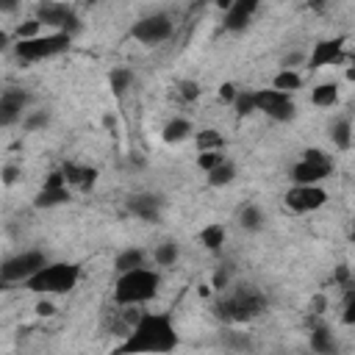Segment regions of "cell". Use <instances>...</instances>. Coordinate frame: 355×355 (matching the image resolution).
I'll list each match as a JSON object with an SVG mask.
<instances>
[{
    "mask_svg": "<svg viewBox=\"0 0 355 355\" xmlns=\"http://www.w3.org/2000/svg\"><path fill=\"white\" fill-rule=\"evenodd\" d=\"M178 261V244L175 242H164L156 247V264L159 266H172Z\"/></svg>",
    "mask_w": 355,
    "mask_h": 355,
    "instance_id": "obj_29",
    "label": "cell"
},
{
    "mask_svg": "<svg viewBox=\"0 0 355 355\" xmlns=\"http://www.w3.org/2000/svg\"><path fill=\"white\" fill-rule=\"evenodd\" d=\"M69 42H73V36H69V34L53 31V34H39V36H34V39H17L14 53H17L23 61H42V58L67 53V50H69Z\"/></svg>",
    "mask_w": 355,
    "mask_h": 355,
    "instance_id": "obj_5",
    "label": "cell"
},
{
    "mask_svg": "<svg viewBox=\"0 0 355 355\" xmlns=\"http://www.w3.org/2000/svg\"><path fill=\"white\" fill-rule=\"evenodd\" d=\"M300 61H303V56H300V53H292V56L283 58V69H292V67L300 64Z\"/></svg>",
    "mask_w": 355,
    "mask_h": 355,
    "instance_id": "obj_42",
    "label": "cell"
},
{
    "mask_svg": "<svg viewBox=\"0 0 355 355\" xmlns=\"http://www.w3.org/2000/svg\"><path fill=\"white\" fill-rule=\"evenodd\" d=\"M45 264H47L45 253L28 250V253H20V255L9 258L3 266H0V277H3L6 283H14V280H23V283H25V280H28L31 275H36Z\"/></svg>",
    "mask_w": 355,
    "mask_h": 355,
    "instance_id": "obj_8",
    "label": "cell"
},
{
    "mask_svg": "<svg viewBox=\"0 0 355 355\" xmlns=\"http://www.w3.org/2000/svg\"><path fill=\"white\" fill-rule=\"evenodd\" d=\"M200 84L197 81H181L178 84V95L186 100V103H194V100H200Z\"/></svg>",
    "mask_w": 355,
    "mask_h": 355,
    "instance_id": "obj_33",
    "label": "cell"
},
{
    "mask_svg": "<svg viewBox=\"0 0 355 355\" xmlns=\"http://www.w3.org/2000/svg\"><path fill=\"white\" fill-rule=\"evenodd\" d=\"M128 208H130L133 217L145 220V222H156L161 217V197H156V194H136V197L128 200Z\"/></svg>",
    "mask_w": 355,
    "mask_h": 355,
    "instance_id": "obj_13",
    "label": "cell"
},
{
    "mask_svg": "<svg viewBox=\"0 0 355 355\" xmlns=\"http://www.w3.org/2000/svg\"><path fill=\"white\" fill-rule=\"evenodd\" d=\"M258 3H261V0H236V6H242V9H244V12H250V14H255Z\"/></svg>",
    "mask_w": 355,
    "mask_h": 355,
    "instance_id": "obj_41",
    "label": "cell"
},
{
    "mask_svg": "<svg viewBox=\"0 0 355 355\" xmlns=\"http://www.w3.org/2000/svg\"><path fill=\"white\" fill-rule=\"evenodd\" d=\"M108 84H111V92L117 98H122L130 89V84H133V73H130V69H125V67H117V69H111Z\"/></svg>",
    "mask_w": 355,
    "mask_h": 355,
    "instance_id": "obj_23",
    "label": "cell"
},
{
    "mask_svg": "<svg viewBox=\"0 0 355 355\" xmlns=\"http://www.w3.org/2000/svg\"><path fill=\"white\" fill-rule=\"evenodd\" d=\"M225 225H220V222H211V225H205L203 231H200V242L205 244V250H211V253H217V250H222V244H225Z\"/></svg>",
    "mask_w": 355,
    "mask_h": 355,
    "instance_id": "obj_18",
    "label": "cell"
},
{
    "mask_svg": "<svg viewBox=\"0 0 355 355\" xmlns=\"http://www.w3.org/2000/svg\"><path fill=\"white\" fill-rule=\"evenodd\" d=\"M308 6H311L314 12H325V6H328V0H308Z\"/></svg>",
    "mask_w": 355,
    "mask_h": 355,
    "instance_id": "obj_45",
    "label": "cell"
},
{
    "mask_svg": "<svg viewBox=\"0 0 355 355\" xmlns=\"http://www.w3.org/2000/svg\"><path fill=\"white\" fill-rule=\"evenodd\" d=\"M200 3H214V0H200Z\"/></svg>",
    "mask_w": 355,
    "mask_h": 355,
    "instance_id": "obj_52",
    "label": "cell"
},
{
    "mask_svg": "<svg viewBox=\"0 0 355 355\" xmlns=\"http://www.w3.org/2000/svg\"><path fill=\"white\" fill-rule=\"evenodd\" d=\"M272 87L275 89H280V92H297L300 87H303V78L295 73V69H280V73L275 76V81H272Z\"/></svg>",
    "mask_w": 355,
    "mask_h": 355,
    "instance_id": "obj_24",
    "label": "cell"
},
{
    "mask_svg": "<svg viewBox=\"0 0 355 355\" xmlns=\"http://www.w3.org/2000/svg\"><path fill=\"white\" fill-rule=\"evenodd\" d=\"M352 242H355V231H352Z\"/></svg>",
    "mask_w": 355,
    "mask_h": 355,
    "instance_id": "obj_53",
    "label": "cell"
},
{
    "mask_svg": "<svg viewBox=\"0 0 355 355\" xmlns=\"http://www.w3.org/2000/svg\"><path fill=\"white\" fill-rule=\"evenodd\" d=\"M36 314L39 317H53L56 314V306L50 300H42V303H36Z\"/></svg>",
    "mask_w": 355,
    "mask_h": 355,
    "instance_id": "obj_39",
    "label": "cell"
},
{
    "mask_svg": "<svg viewBox=\"0 0 355 355\" xmlns=\"http://www.w3.org/2000/svg\"><path fill=\"white\" fill-rule=\"evenodd\" d=\"M330 139H333V145H336L339 150H347V148L352 145V139H355L350 119H336V122L330 125Z\"/></svg>",
    "mask_w": 355,
    "mask_h": 355,
    "instance_id": "obj_19",
    "label": "cell"
},
{
    "mask_svg": "<svg viewBox=\"0 0 355 355\" xmlns=\"http://www.w3.org/2000/svg\"><path fill=\"white\" fill-rule=\"evenodd\" d=\"M311 350H314V352H333V350H336L333 333H328V328H317V330L311 333Z\"/></svg>",
    "mask_w": 355,
    "mask_h": 355,
    "instance_id": "obj_28",
    "label": "cell"
},
{
    "mask_svg": "<svg viewBox=\"0 0 355 355\" xmlns=\"http://www.w3.org/2000/svg\"><path fill=\"white\" fill-rule=\"evenodd\" d=\"M14 34H17V39H34V36H39V34H42V23H39L36 17H31V20L20 23Z\"/></svg>",
    "mask_w": 355,
    "mask_h": 355,
    "instance_id": "obj_32",
    "label": "cell"
},
{
    "mask_svg": "<svg viewBox=\"0 0 355 355\" xmlns=\"http://www.w3.org/2000/svg\"><path fill=\"white\" fill-rule=\"evenodd\" d=\"M344 322H347V325H355V292H352L350 303H347V311H344Z\"/></svg>",
    "mask_w": 355,
    "mask_h": 355,
    "instance_id": "obj_40",
    "label": "cell"
},
{
    "mask_svg": "<svg viewBox=\"0 0 355 355\" xmlns=\"http://www.w3.org/2000/svg\"><path fill=\"white\" fill-rule=\"evenodd\" d=\"M303 159H308V161H317V164H330L328 153H322L319 148H308V150L303 153Z\"/></svg>",
    "mask_w": 355,
    "mask_h": 355,
    "instance_id": "obj_36",
    "label": "cell"
},
{
    "mask_svg": "<svg viewBox=\"0 0 355 355\" xmlns=\"http://www.w3.org/2000/svg\"><path fill=\"white\" fill-rule=\"evenodd\" d=\"M283 200L297 214H308V211H317L328 203V192L319 183H295Z\"/></svg>",
    "mask_w": 355,
    "mask_h": 355,
    "instance_id": "obj_9",
    "label": "cell"
},
{
    "mask_svg": "<svg viewBox=\"0 0 355 355\" xmlns=\"http://www.w3.org/2000/svg\"><path fill=\"white\" fill-rule=\"evenodd\" d=\"M47 122H50L47 111H36V114H28V117H25L23 128H25V130H39V128H45Z\"/></svg>",
    "mask_w": 355,
    "mask_h": 355,
    "instance_id": "obj_34",
    "label": "cell"
},
{
    "mask_svg": "<svg viewBox=\"0 0 355 355\" xmlns=\"http://www.w3.org/2000/svg\"><path fill=\"white\" fill-rule=\"evenodd\" d=\"M233 178H236V167H233L228 159H225L217 170H211V172H208V183H211V186H217V189H220V186L233 183Z\"/></svg>",
    "mask_w": 355,
    "mask_h": 355,
    "instance_id": "obj_25",
    "label": "cell"
},
{
    "mask_svg": "<svg viewBox=\"0 0 355 355\" xmlns=\"http://www.w3.org/2000/svg\"><path fill=\"white\" fill-rule=\"evenodd\" d=\"M103 122H106V128H114V125H117V119H114V117H106Z\"/></svg>",
    "mask_w": 355,
    "mask_h": 355,
    "instance_id": "obj_50",
    "label": "cell"
},
{
    "mask_svg": "<svg viewBox=\"0 0 355 355\" xmlns=\"http://www.w3.org/2000/svg\"><path fill=\"white\" fill-rule=\"evenodd\" d=\"M341 47H344V39H341V36L317 42V45H314V53H311V58H308V67H311V69H319V67H328V64L339 61V58H341Z\"/></svg>",
    "mask_w": 355,
    "mask_h": 355,
    "instance_id": "obj_12",
    "label": "cell"
},
{
    "mask_svg": "<svg viewBox=\"0 0 355 355\" xmlns=\"http://www.w3.org/2000/svg\"><path fill=\"white\" fill-rule=\"evenodd\" d=\"M36 20H39L42 25H50V28L64 31V34H69V36L81 31V20L76 17V12L69 9L67 3H61V0H45V3H39Z\"/></svg>",
    "mask_w": 355,
    "mask_h": 355,
    "instance_id": "obj_7",
    "label": "cell"
},
{
    "mask_svg": "<svg viewBox=\"0 0 355 355\" xmlns=\"http://www.w3.org/2000/svg\"><path fill=\"white\" fill-rule=\"evenodd\" d=\"M333 164H317V161H308V159H300L292 170V181L295 183H319L330 175Z\"/></svg>",
    "mask_w": 355,
    "mask_h": 355,
    "instance_id": "obj_14",
    "label": "cell"
},
{
    "mask_svg": "<svg viewBox=\"0 0 355 355\" xmlns=\"http://www.w3.org/2000/svg\"><path fill=\"white\" fill-rule=\"evenodd\" d=\"M136 266H145V253L136 250V247L119 253L117 261H114V269H117V272H130V269H136Z\"/></svg>",
    "mask_w": 355,
    "mask_h": 355,
    "instance_id": "obj_22",
    "label": "cell"
},
{
    "mask_svg": "<svg viewBox=\"0 0 355 355\" xmlns=\"http://www.w3.org/2000/svg\"><path fill=\"white\" fill-rule=\"evenodd\" d=\"M250 17H253L250 12H244L242 6H233L231 12H225V28L233 31V34H236V31H244V28L250 25Z\"/></svg>",
    "mask_w": 355,
    "mask_h": 355,
    "instance_id": "obj_27",
    "label": "cell"
},
{
    "mask_svg": "<svg viewBox=\"0 0 355 355\" xmlns=\"http://www.w3.org/2000/svg\"><path fill=\"white\" fill-rule=\"evenodd\" d=\"M347 81H350V84H355V64H352V67H347Z\"/></svg>",
    "mask_w": 355,
    "mask_h": 355,
    "instance_id": "obj_46",
    "label": "cell"
},
{
    "mask_svg": "<svg viewBox=\"0 0 355 355\" xmlns=\"http://www.w3.org/2000/svg\"><path fill=\"white\" fill-rule=\"evenodd\" d=\"M159 272L145 269V266H136L130 272H119L117 277V286H114V300L119 306H141L156 297L159 292Z\"/></svg>",
    "mask_w": 355,
    "mask_h": 355,
    "instance_id": "obj_2",
    "label": "cell"
},
{
    "mask_svg": "<svg viewBox=\"0 0 355 355\" xmlns=\"http://www.w3.org/2000/svg\"><path fill=\"white\" fill-rule=\"evenodd\" d=\"M133 39H139L141 45H159L164 39L172 36V20L167 14H150V17H141L133 25Z\"/></svg>",
    "mask_w": 355,
    "mask_h": 355,
    "instance_id": "obj_10",
    "label": "cell"
},
{
    "mask_svg": "<svg viewBox=\"0 0 355 355\" xmlns=\"http://www.w3.org/2000/svg\"><path fill=\"white\" fill-rule=\"evenodd\" d=\"M28 103V95L23 89H6L0 98V122L3 125H14L23 117V108Z\"/></svg>",
    "mask_w": 355,
    "mask_h": 355,
    "instance_id": "obj_11",
    "label": "cell"
},
{
    "mask_svg": "<svg viewBox=\"0 0 355 355\" xmlns=\"http://www.w3.org/2000/svg\"><path fill=\"white\" fill-rule=\"evenodd\" d=\"M239 225H242L244 231H261V228H264L261 208H258V205H244L242 214H239Z\"/></svg>",
    "mask_w": 355,
    "mask_h": 355,
    "instance_id": "obj_26",
    "label": "cell"
},
{
    "mask_svg": "<svg viewBox=\"0 0 355 355\" xmlns=\"http://www.w3.org/2000/svg\"><path fill=\"white\" fill-rule=\"evenodd\" d=\"M211 289H214V286H200V289H197V295H200V297H208V295H211Z\"/></svg>",
    "mask_w": 355,
    "mask_h": 355,
    "instance_id": "obj_47",
    "label": "cell"
},
{
    "mask_svg": "<svg viewBox=\"0 0 355 355\" xmlns=\"http://www.w3.org/2000/svg\"><path fill=\"white\" fill-rule=\"evenodd\" d=\"M175 347H178V333L172 317L141 314L128 341L119 344V352H172Z\"/></svg>",
    "mask_w": 355,
    "mask_h": 355,
    "instance_id": "obj_1",
    "label": "cell"
},
{
    "mask_svg": "<svg viewBox=\"0 0 355 355\" xmlns=\"http://www.w3.org/2000/svg\"><path fill=\"white\" fill-rule=\"evenodd\" d=\"M236 95H239V89H236L233 84H222V87H220V100L233 103V100H236Z\"/></svg>",
    "mask_w": 355,
    "mask_h": 355,
    "instance_id": "obj_37",
    "label": "cell"
},
{
    "mask_svg": "<svg viewBox=\"0 0 355 355\" xmlns=\"http://www.w3.org/2000/svg\"><path fill=\"white\" fill-rule=\"evenodd\" d=\"M69 200V186H42V192L34 197L36 208H56Z\"/></svg>",
    "mask_w": 355,
    "mask_h": 355,
    "instance_id": "obj_16",
    "label": "cell"
},
{
    "mask_svg": "<svg viewBox=\"0 0 355 355\" xmlns=\"http://www.w3.org/2000/svg\"><path fill=\"white\" fill-rule=\"evenodd\" d=\"M61 170L67 175V186H78L84 192H89L98 183V175H100L95 167H81V164H64Z\"/></svg>",
    "mask_w": 355,
    "mask_h": 355,
    "instance_id": "obj_15",
    "label": "cell"
},
{
    "mask_svg": "<svg viewBox=\"0 0 355 355\" xmlns=\"http://www.w3.org/2000/svg\"><path fill=\"white\" fill-rule=\"evenodd\" d=\"M17 178H20V170H17V167H12V164L3 167V183H6V186H12Z\"/></svg>",
    "mask_w": 355,
    "mask_h": 355,
    "instance_id": "obj_38",
    "label": "cell"
},
{
    "mask_svg": "<svg viewBox=\"0 0 355 355\" xmlns=\"http://www.w3.org/2000/svg\"><path fill=\"white\" fill-rule=\"evenodd\" d=\"M189 136H192V122L183 119V117L170 119V122L164 125V130H161V139L167 141V145H181V141L189 139Z\"/></svg>",
    "mask_w": 355,
    "mask_h": 355,
    "instance_id": "obj_17",
    "label": "cell"
},
{
    "mask_svg": "<svg viewBox=\"0 0 355 355\" xmlns=\"http://www.w3.org/2000/svg\"><path fill=\"white\" fill-rule=\"evenodd\" d=\"M214 6H220L222 12H231L236 6V0H214Z\"/></svg>",
    "mask_w": 355,
    "mask_h": 355,
    "instance_id": "obj_44",
    "label": "cell"
},
{
    "mask_svg": "<svg viewBox=\"0 0 355 355\" xmlns=\"http://www.w3.org/2000/svg\"><path fill=\"white\" fill-rule=\"evenodd\" d=\"M347 275H350V272H347V266H339V272H336V277H339V280H347Z\"/></svg>",
    "mask_w": 355,
    "mask_h": 355,
    "instance_id": "obj_48",
    "label": "cell"
},
{
    "mask_svg": "<svg viewBox=\"0 0 355 355\" xmlns=\"http://www.w3.org/2000/svg\"><path fill=\"white\" fill-rule=\"evenodd\" d=\"M314 308H317V314H319V311L325 308V297H317V300H314Z\"/></svg>",
    "mask_w": 355,
    "mask_h": 355,
    "instance_id": "obj_49",
    "label": "cell"
},
{
    "mask_svg": "<svg viewBox=\"0 0 355 355\" xmlns=\"http://www.w3.org/2000/svg\"><path fill=\"white\" fill-rule=\"evenodd\" d=\"M311 103L319 106V108L336 106V103H339V87H336V84H319V87L311 92Z\"/></svg>",
    "mask_w": 355,
    "mask_h": 355,
    "instance_id": "obj_20",
    "label": "cell"
},
{
    "mask_svg": "<svg viewBox=\"0 0 355 355\" xmlns=\"http://www.w3.org/2000/svg\"><path fill=\"white\" fill-rule=\"evenodd\" d=\"M264 306H266V300H264L261 292H255L253 286H242L239 292H233L225 300H220L214 314H217V319H222L228 325H242V322L255 319L264 311Z\"/></svg>",
    "mask_w": 355,
    "mask_h": 355,
    "instance_id": "obj_4",
    "label": "cell"
},
{
    "mask_svg": "<svg viewBox=\"0 0 355 355\" xmlns=\"http://www.w3.org/2000/svg\"><path fill=\"white\" fill-rule=\"evenodd\" d=\"M222 161H225L222 150H200V156H197V167H200V170H205V172L217 170Z\"/></svg>",
    "mask_w": 355,
    "mask_h": 355,
    "instance_id": "obj_30",
    "label": "cell"
},
{
    "mask_svg": "<svg viewBox=\"0 0 355 355\" xmlns=\"http://www.w3.org/2000/svg\"><path fill=\"white\" fill-rule=\"evenodd\" d=\"M194 141H197V150H222V148H225L222 133H220V130H214V128L200 130V133L194 136Z\"/></svg>",
    "mask_w": 355,
    "mask_h": 355,
    "instance_id": "obj_21",
    "label": "cell"
},
{
    "mask_svg": "<svg viewBox=\"0 0 355 355\" xmlns=\"http://www.w3.org/2000/svg\"><path fill=\"white\" fill-rule=\"evenodd\" d=\"M233 108H236L239 117H247V114L258 111V108H255V92H239L236 100H233Z\"/></svg>",
    "mask_w": 355,
    "mask_h": 355,
    "instance_id": "obj_31",
    "label": "cell"
},
{
    "mask_svg": "<svg viewBox=\"0 0 355 355\" xmlns=\"http://www.w3.org/2000/svg\"><path fill=\"white\" fill-rule=\"evenodd\" d=\"M17 9V0H0V12L3 14H12Z\"/></svg>",
    "mask_w": 355,
    "mask_h": 355,
    "instance_id": "obj_43",
    "label": "cell"
},
{
    "mask_svg": "<svg viewBox=\"0 0 355 355\" xmlns=\"http://www.w3.org/2000/svg\"><path fill=\"white\" fill-rule=\"evenodd\" d=\"M84 3H89V6H95V3H98V0H84Z\"/></svg>",
    "mask_w": 355,
    "mask_h": 355,
    "instance_id": "obj_51",
    "label": "cell"
},
{
    "mask_svg": "<svg viewBox=\"0 0 355 355\" xmlns=\"http://www.w3.org/2000/svg\"><path fill=\"white\" fill-rule=\"evenodd\" d=\"M255 108L264 111L266 117L277 119V122H292L297 117V106L292 100L289 92H280V89H258L255 92Z\"/></svg>",
    "mask_w": 355,
    "mask_h": 355,
    "instance_id": "obj_6",
    "label": "cell"
},
{
    "mask_svg": "<svg viewBox=\"0 0 355 355\" xmlns=\"http://www.w3.org/2000/svg\"><path fill=\"white\" fill-rule=\"evenodd\" d=\"M78 280H81L78 264L58 261V264H45L36 275L25 280V286L28 292H39V295H67L78 286Z\"/></svg>",
    "mask_w": 355,
    "mask_h": 355,
    "instance_id": "obj_3",
    "label": "cell"
},
{
    "mask_svg": "<svg viewBox=\"0 0 355 355\" xmlns=\"http://www.w3.org/2000/svg\"><path fill=\"white\" fill-rule=\"evenodd\" d=\"M228 283H231V275H228V269H217L214 272V280H211V286H214V289H228Z\"/></svg>",
    "mask_w": 355,
    "mask_h": 355,
    "instance_id": "obj_35",
    "label": "cell"
}]
</instances>
